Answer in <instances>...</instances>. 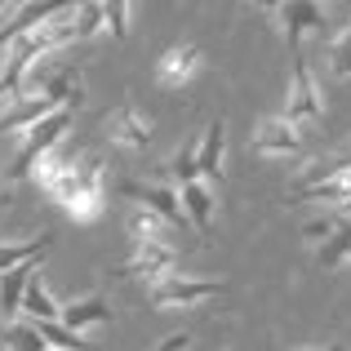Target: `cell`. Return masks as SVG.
Returning a JSON list of instances; mask_svg holds the SVG:
<instances>
[{
  "label": "cell",
  "mask_w": 351,
  "mask_h": 351,
  "mask_svg": "<svg viewBox=\"0 0 351 351\" xmlns=\"http://www.w3.org/2000/svg\"><path fill=\"white\" fill-rule=\"evenodd\" d=\"M218 293H227L223 276H169V280L147 289V302L152 307H200Z\"/></svg>",
  "instance_id": "cell-6"
},
{
  "label": "cell",
  "mask_w": 351,
  "mask_h": 351,
  "mask_svg": "<svg viewBox=\"0 0 351 351\" xmlns=\"http://www.w3.org/2000/svg\"><path fill=\"white\" fill-rule=\"evenodd\" d=\"M254 5H258V9H263V14H276V9H280V5H285V0H254Z\"/></svg>",
  "instance_id": "cell-27"
},
{
  "label": "cell",
  "mask_w": 351,
  "mask_h": 351,
  "mask_svg": "<svg viewBox=\"0 0 351 351\" xmlns=\"http://www.w3.org/2000/svg\"><path fill=\"white\" fill-rule=\"evenodd\" d=\"M178 200H182V214H187V223L196 227L200 236H209L214 232V191H209V182L205 178H196V182H182L178 187Z\"/></svg>",
  "instance_id": "cell-13"
},
{
  "label": "cell",
  "mask_w": 351,
  "mask_h": 351,
  "mask_svg": "<svg viewBox=\"0 0 351 351\" xmlns=\"http://www.w3.org/2000/svg\"><path fill=\"white\" fill-rule=\"evenodd\" d=\"M205 67V49H200V40H178V45H169V49L156 58V85L160 89H169V94H178L182 85H191L196 80V71Z\"/></svg>",
  "instance_id": "cell-8"
},
{
  "label": "cell",
  "mask_w": 351,
  "mask_h": 351,
  "mask_svg": "<svg viewBox=\"0 0 351 351\" xmlns=\"http://www.w3.org/2000/svg\"><path fill=\"white\" fill-rule=\"evenodd\" d=\"M71 23H76V40H94V36L107 32L103 5H98V0H80V5L71 9Z\"/></svg>",
  "instance_id": "cell-21"
},
{
  "label": "cell",
  "mask_w": 351,
  "mask_h": 351,
  "mask_svg": "<svg viewBox=\"0 0 351 351\" xmlns=\"http://www.w3.org/2000/svg\"><path fill=\"white\" fill-rule=\"evenodd\" d=\"M125 232L134 245H169V232L173 227L165 223L160 214H152V209H129V218H125Z\"/></svg>",
  "instance_id": "cell-17"
},
{
  "label": "cell",
  "mask_w": 351,
  "mask_h": 351,
  "mask_svg": "<svg viewBox=\"0 0 351 351\" xmlns=\"http://www.w3.org/2000/svg\"><path fill=\"white\" fill-rule=\"evenodd\" d=\"M165 182H173V187H182V182H196L200 178V156H196V143L191 147H182L178 156H173L169 165H165Z\"/></svg>",
  "instance_id": "cell-22"
},
{
  "label": "cell",
  "mask_w": 351,
  "mask_h": 351,
  "mask_svg": "<svg viewBox=\"0 0 351 351\" xmlns=\"http://www.w3.org/2000/svg\"><path fill=\"white\" fill-rule=\"evenodd\" d=\"M71 160H76V152H71L67 143H58V147H53V152H45L40 160H36L32 169H27V178H32V182H36V187H40V191H49L53 182H58L62 173L71 169Z\"/></svg>",
  "instance_id": "cell-18"
},
{
  "label": "cell",
  "mask_w": 351,
  "mask_h": 351,
  "mask_svg": "<svg viewBox=\"0 0 351 351\" xmlns=\"http://www.w3.org/2000/svg\"><path fill=\"white\" fill-rule=\"evenodd\" d=\"M285 120L293 125H311V120H325V94H320L316 76L307 67V53L302 45H289V89H285Z\"/></svg>",
  "instance_id": "cell-3"
},
{
  "label": "cell",
  "mask_w": 351,
  "mask_h": 351,
  "mask_svg": "<svg viewBox=\"0 0 351 351\" xmlns=\"http://www.w3.org/2000/svg\"><path fill=\"white\" fill-rule=\"evenodd\" d=\"M276 14H280V27H285V40L289 45H302L307 32H320V36L329 32V18L320 9V0H285Z\"/></svg>",
  "instance_id": "cell-11"
},
{
  "label": "cell",
  "mask_w": 351,
  "mask_h": 351,
  "mask_svg": "<svg viewBox=\"0 0 351 351\" xmlns=\"http://www.w3.org/2000/svg\"><path fill=\"white\" fill-rule=\"evenodd\" d=\"M71 125H76V112H71V107H53L49 116L32 120V125L18 134V156H14V165H9V178H27V169L71 134Z\"/></svg>",
  "instance_id": "cell-2"
},
{
  "label": "cell",
  "mask_w": 351,
  "mask_h": 351,
  "mask_svg": "<svg viewBox=\"0 0 351 351\" xmlns=\"http://www.w3.org/2000/svg\"><path fill=\"white\" fill-rule=\"evenodd\" d=\"M325 58H329V71H334V76L351 80V23L343 27V32H334V36H329Z\"/></svg>",
  "instance_id": "cell-23"
},
{
  "label": "cell",
  "mask_w": 351,
  "mask_h": 351,
  "mask_svg": "<svg viewBox=\"0 0 351 351\" xmlns=\"http://www.w3.org/2000/svg\"><path fill=\"white\" fill-rule=\"evenodd\" d=\"M103 134H107V143L120 147V152H147L152 147V134H156V125H152V116L143 112L138 103H120L112 107V112L103 116Z\"/></svg>",
  "instance_id": "cell-7"
},
{
  "label": "cell",
  "mask_w": 351,
  "mask_h": 351,
  "mask_svg": "<svg viewBox=\"0 0 351 351\" xmlns=\"http://www.w3.org/2000/svg\"><path fill=\"white\" fill-rule=\"evenodd\" d=\"M112 316H116V311H112V302H107L103 293H85V298H71V302H62V311H58V325L85 338L94 325H112Z\"/></svg>",
  "instance_id": "cell-10"
},
{
  "label": "cell",
  "mask_w": 351,
  "mask_h": 351,
  "mask_svg": "<svg viewBox=\"0 0 351 351\" xmlns=\"http://www.w3.org/2000/svg\"><path fill=\"white\" fill-rule=\"evenodd\" d=\"M53 240H58L53 227H45V232H36V236H27V240H0V271L23 267V263H32V258H45Z\"/></svg>",
  "instance_id": "cell-15"
},
{
  "label": "cell",
  "mask_w": 351,
  "mask_h": 351,
  "mask_svg": "<svg viewBox=\"0 0 351 351\" xmlns=\"http://www.w3.org/2000/svg\"><path fill=\"white\" fill-rule=\"evenodd\" d=\"M40 267H45V258H32V263H23V267H9V271H0V316H5V320H18V311H23V293H27V280H32Z\"/></svg>",
  "instance_id": "cell-14"
},
{
  "label": "cell",
  "mask_w": 351,
  "mask_h": 351,
  "mask_svg": "<svg viewBox=\"0 0 351 351\" xmlns=\"http://www.w3.org/2000/svg\"><path fill=\"white\" fill-rule=\"evenodd\" d=\"M58 311H62V302L49 293V285L40 280V271L27 280V293H23V311L18 316L23 320H32V325H45V320H58Z\"/></svg>",
  "instance_id": "cell-16"
},
{
  "label": "cell",
  "mask_w": 351,
  "mask_h": 351,
  "mask_svg": "<svg viewBox=\"0 0 351 351\" xmlns=\"http://www.w3.org/2000/svg\"><path fill=\"white\" fill-rule=\"evenodd\" d=\"M343 263H351V223H347V218H343V227L316 249V267H320V271H338Z\"/></svg>",
  "instance_id": "cell-19"
},
{
  "label": "cell",
  "mask_w": 351,
  "mask_h": 351,
  "mask_svg": "<svg viewBox=\"0 0 351 351\" xmlns=\"http://www.w3.org/2000/svg\"><path fill=\"white\" fill-rule=\"evenodd\" d=\"M302 351H320V347H302Z\"/></svg>",
  "instance_id": "cell-29"
},
{
  "label": "cell",
  "mask_w": 351,
  "mask_h": 351,
  "mask_svg": "<svg viewBox=\"0 0 351 351\" xmlns=\"http://www.w3.org/2000/svg\"><path fill=\"white\" fill-rule=\"evenodd\" d=\"M0 343H5L9 351H49L45 347V338H40V329L32 325V320H5L0 325Z\"/></svg>",
  "instance_id": "cell-20"
},
{
  "label": "cell",
  "mask_w": 351,
  "mask_h": 351,
  "mask_svg": "<svg viewBox=\"0 0 351 351\" xmlns=\"http://www.w3.org/2000/svg\"><path fill=\"white\" fill-rule=\"evenodd\" d=\"M196 156H200V178L223 182V173H227V116H214L205 125V134L196 138Z\"/></svg>",
  "instance_id": "cell-12"
},
{
  "label": "cell",
  "mask_w": 351,
  "mask_h": 351,
  "mask_svg": "<svg viewBox=\"0 0 351 351\" xmlns=\"http://www.w3.org/2000/svg\"><path fill=\"white\" fill-rule=\"evenodd\" d=\"M116 191H120L125 200H134L138 209H152V214H160L165 223L173 227V232H191V223H187V214H182V200H178V187H173V182H165V178H156V182L120 178Z\"/></svg>",
  "instance_id": "cell-5"
},
{
  "label": "cell",
  "mask_w": 351,
  "mask_h": 351,
  "mask_svg": "<svg viewBox=\"0 0 351 351\" xmlns=\"http://www.w3.org/2000/svg\"><path fill=\"white\" fill-rule=\"evenodd\" d=\"M343 227V214H325V218H311V223H302V240H311V245H325L329 236Z\"/></svg>",
  "instance_id": "cell-25"
},
{
  "label": "cell",
  "mask_w": 351,
  "mask_h": 351,
  "mask_svg": "<svg viewBox=\"0 0 351 351\" xmlns=\"http://www.w3.org/2000/svg\"><path fill=\"white\" fill-rule=\"evenodd\" d=\"M103 5V23L116 40H129V27H134V0H98Z\"/></svg>",
  "instance_id": "cell-24"
},
{
  "label": "cell",
  "mask_w": 351,
  "mask_h": 351,
  "mask_svg": "<svg viewBox=\"0 0 351 351\" xmlns=\"http://www.w3.org/2000/svg\"><path fill=\"white\" fill-rule=\"evenodd\" d=\"M302 129L285 116H263L249 134V152L254 156H298L302 152Z\"/></svg>",
  "instance_id": "cell-9"
},
{
  "label": "cell",
  "mask_w": 351,
  "mask_h": 351,
  "mask_svg": "<svg viewBox=\"0 0 351 351\" xmlns=\"http://www.w3.org/2000/svg\"><path fill=\"white\" fill-rule=\"evenodd\" d=\"M325 351H347V347H343V343H334V347H325Z\"/></svg>",
  "instance_id": "cell-28"
},
{
  "label": "cell",
  "mask_w": 351,
  "mask_h": 351,
  "mask_svg": "<svg viewBox=\"0 0 351 351\" xmlns=\"http://www.w3.org/2000/svg\"><path fill=\"white\" fill-rule=\"evenodd\" d=\"M45 200H53L71 223H98L103 209H107V160H103V152H76L71 169L45 191Z\"/></svg>",
  "instance_id": "cell-1"
},
{
  "label": "cell",
  "mask_w": 351,
  "mask_h": 351,
  "mask_svg": "<svg viewBox=\"0 0 351 351\" xmlns=\"http://www.w3.org/2000/svg\"><path fill=\"white\" fill-rule=\"evenodd\" d=\"M187 347H191V334L182 329V334H169V338H160V343H156L152 351H187Z\"/></svg>",
  "instance_id": "cell-26"
},
{
  "label": "cell",
  "mask_w": 351,
  "mask_h": 351,
  "mask_svg": "<svg viewBox=\"0 0 351 351\" xmlns=\"http://www.w3.org/2000/svg\"><path fill=\"white\" fill-rule=\"evenodd\" d=\"M0 205H5V196H0Z\"/></svg>",
  "instance_id": "cell-30"
},
{
  "label": "cell",
  "mask_w": 351,
  "mask_h": 351,
  "mask_svg": "<svg viewBox=\"0 0 351 351\" xmlns=\"http://www.w3.org/2000/svg\"><path fill=\"white\" fill-rule=\"evenodd\" d=\"M182 254H187V249H173V245H134V254H129L125 263H116L107 276H112V280H147V289H152V285L178 276Z\"/></svg>",
  "instance_id": "cell-4"
}]
</instances>
